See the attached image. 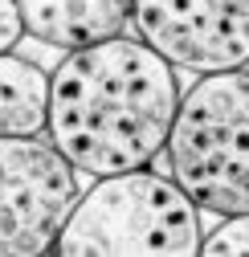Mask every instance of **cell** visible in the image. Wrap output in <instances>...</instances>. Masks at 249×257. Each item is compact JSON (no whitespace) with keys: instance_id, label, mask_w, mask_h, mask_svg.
<instances>
[{"instance_id":"obj_1","label":"cell","mask_w":249,"mask_h":257,"mask_svg":"<svg viewBox=\"0 0 249 257\" xmlns=\"http://www.w3.org/2000/svg\"><path fill=\"white\" fill-rule=\"evenodd\" d=\"M180 106L176 66L139 37L66 49L49 74L45 139L86 176L151 168Z\"/></svg>"},{"instance_id":"obj_2","label":"cell","mask_w":249,"mask_h":257,"mask_svg":"<svg viewBox=\"0 0 249 257\" xmlns=\"http://www.w3.org/2000/svg\"><path fill=\"white\" fill-rule=\"evenodd\" d=\"M200 208L172 176L131 168L98 176L74 200L49 253L57 257H196Z\"/></svg>"},{"instance_id":"obj_3","label":"cell","mask_w":249,"mask_h":257,"mask_svg":"<svg viewBox=\"0 0 249 257\" xmlns=\"http://www.w3.org/2000/svg\"><path fill=\"white\" fill-rule=\"evenodd\" d=\"M172 180L200 212H249V74H200L180 94L172 131L164 143Z\"/></svg>"},{"instance_id":"obj_4","label":"cell","mask_w":249,"mask_h":257,"mask_svg":"<svg viewBox=\"0 0 249 257\" xmlns=\"http://www.w3.org/2000/svg\"><path fill=\"white\" fill-rule=\"evenodd\" d=\"M78 192V168L41 135H0V257L53 249Z\"/></svg>"},{"instance_id":"obj_5","label":"cell","mask_w":249,"mask_h":257,"mask_svg":"<svg viewBox=\"0 0 249 257\" xmlns=\"http://www.w3.org/2000/svg\"><path fill=\"white\" fill-rule=\"evenodd\" d=\"M131 29L176 70L249 66V0H131Z\"/></svg>"},{"instance_id":"obj_6","label":"cell","mask_w":249,"mask_h":257,"mask_svg":"<svg viewBox=\"0 0 249 257\" xmlns=\"http://www.w3.org/2000/svg\"><path fill=\"white\" fill-rule=\"evenodd\" d=\"M29 37L53 49H82L131 29V0H17Z\"/></svg>"},{"instance_id":"obj_7","label":"cell","mask_w":249,"mask_h":257,"mask_svg":"<svg viewBox=\"0 0 249 257\" xmlns=\"http://www.w3.org/2000/svg\"><path fill=\"white\" fill-rule=\"evenodd\" d=\"M49 74L13 49L0 53V135H45Z\"/></svg>"},{"instance_id":"obj_8","label":"cell","mask_w":249,"mask_h":257,"mask_svg":"<svg viewBox=\"0 0 249 257\" xmlns=\"http://www.w3.org/2000/svg\"><path fill=\"white\" fill-rule=\"evenodd\" d=\"M200 253L208 257H249V212L221 216V224L200 237Z\"/></svg>"},{"instance_id":"obj_9","label":"cell","mask_w":249,"mask_h":257,"mask_svg":"<svg viewBox=\"0 0 249 257\" xmlns=\"http://www.w3.org/2000/svg\"><path fill=\"white\" fill-rule=\"evenodd\" d=\"M21 37H25V25H21V9H17V0H0V53L17 49Z\"/></svg>"}]
</instances>
